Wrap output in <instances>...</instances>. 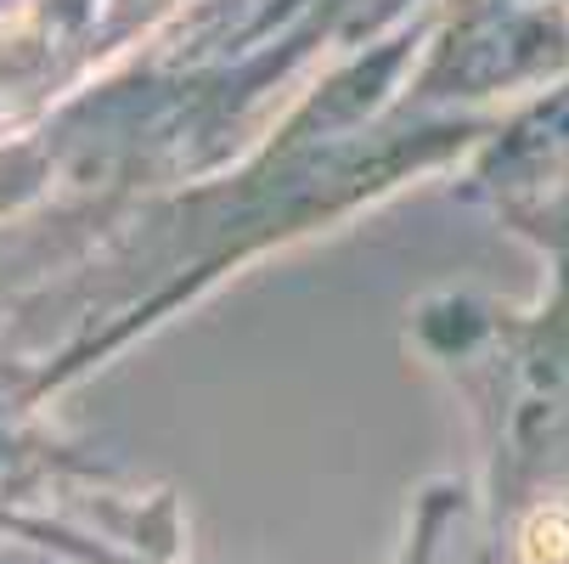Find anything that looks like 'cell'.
Masks as SVG:
<instances>
[{
    "label": "cell",
    "instance_id": "1",
    "mask_svg": "<svg viewBox=\"0 0 569 564\" xmlns=\"http://www.w3.org/2000/svg\"><path fill=\"white\" fill-rule=\"evenodd\" d=\"M525 553L530 564H569V514H536L525 531Z\"/></svg>",
    "mask_w": 569,
    "mask_h": 564
}]
</instances>
